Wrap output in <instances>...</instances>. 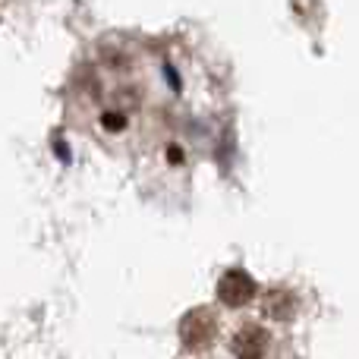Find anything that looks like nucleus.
<instances>
[{"mask_svg": "<svg viewBox=\"0 0 359 359\" xmlns=\"http://www.w3.org/2000/svg\"><path fill=\"white\" fill-rule=\"evenodd\" d=\"M217 297H221L227 306H246L249 299L255 297V280L249 278L246 271H227L221 278Z\"/></svg>", "mask_w": 359, "mask_h": 359, "instance_id": "1", "label": "nucleus"}, {"mask_svg": "<svg viewBox=\"0 0 359 359\" xmlns=\"http://www.w3.org/2000/svg\"><path fill=\"white\" fill-rule=\"evenodd\" d=\"M265 350H268V337L262 328H243L233 341L236 356H265Z\"/></svg>", "mask_w": 359, "mask_h": 359, "instance_id": "2", "label": "nucleus"}, {"mask_svg": "<svg viewBox=\"0 0 359 359\" xmlns=\"http://www.w3.org/2000/svg\"><path fill=\"white\" fill-rule=\"evenodd\" d=\"M104 126L107 130H123V117L120 114H104Z\"/></svg>", "mask_w": 359, "mask_h": 359, "instance_id": "3", "label": "nucleus"}]
</instances>
